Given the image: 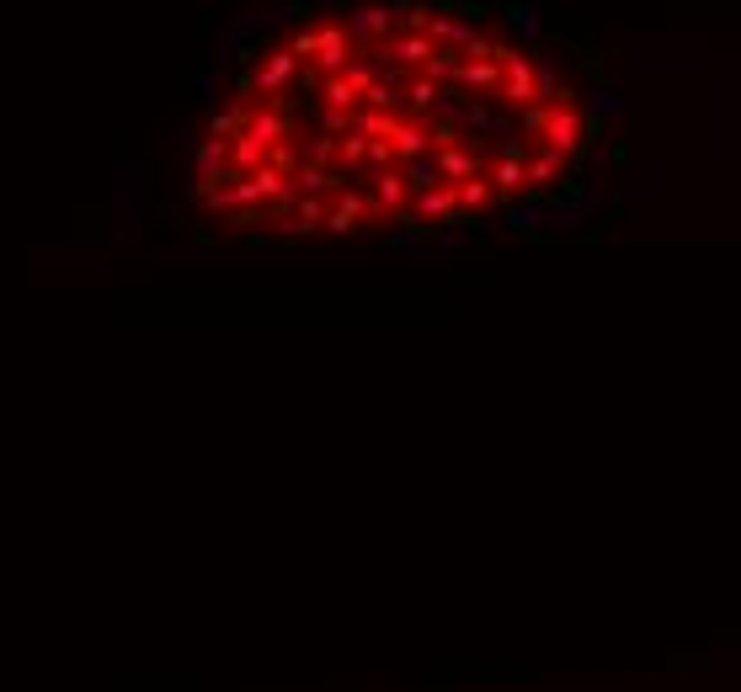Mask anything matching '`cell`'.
Returning <instances> with one entry per match:
<instances>
[{
  "mask_svg": "<svg viewBox=\"0 0 741 692\" xmlns=\"http://www.w3.org/2000/svg\"><path fill=\"white\" fill-rule=\"evenodd\" d=\"M496 102L512 107V113L544 102V96H539V70H533V60H528L523 49H501V96H496Z\"/></svg>",
  "mask_w": 741,
  "mask_h": 692,
  "instance_id": "6da1fadb",
  "label": "cell"
}]
</instances>
